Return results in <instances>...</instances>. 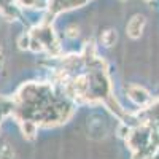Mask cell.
I'll use <instances>...</instances> for the list:
<instances>
[{
	"mask_svg": "<svg viewBox=\"0 0 159 159\" xmlns=\"http://www.w3.org/2000/svg\"><path fill=\"white\" fill-rule=\"evenodd\" d=\"M0 57H2V48H0Z\"/></svg>",
	"mask_w": 159,
	"mask_h": 159,
	"instance_id": "obj_8",
	"label": "cell"
},
{
	"mask_svg": "<svg viewBox=\"0 0 159 159\" xmlns=\"http://www.w3.org/2000/svg\"><path fill=\"white\" fill-rule=\"evenodd\" d=\"M15 157V151L10 145H3L2 148H0V159H13Z\"/></svg>",
	"mask_w": 159,
	"mask_h": 159,
	"instance_id": "obj_4",
	"label": "cell"
},
{
	"mask_svg": "<svg viewBox=\"0 0 159 159\" xmlns=\"http://www.w3.org/2000/svg\"><path fill=\"white\" fill-rule=\"evenodd\" d=\"M18 45H19L21 49H29V46H30V38L25 35V34H22L21 38H19V42H18Z\"/></svg>",
	"mask_w": 159,
	"mask_h": 159,
	"instance_id": "obj_6",
	"label": "cell"
},
{
	"mask_svg": "<svg viewBox=\"0 0 159 159\" xmlns=\"http://www.w3.org/2000/svg\"><path fill=\"white\" fill-rule=\"evenodd\" d=\"M116 40H118V34H116L115 29H107V30H103L102 35H100V42H102V45H103V46H107V48L113 46V45L116 43Z\"/></svg>",
	"mask_w": 159,
	"mask_h": 159,
	"instance_id": "obj_3",
	"label": "cell"
},
{
	"mask_svg": "<svg viewBox=\"0 0 159 159\" xmlns=\"http://www.w3.org/2000/svg\"><path fill=\"white\" fill-rule=\"evenodd\" d=\"M143 2H147V3H148V2H153V0H143Z\"/></svg>",
	"mask_w": 159,
	"mask_h": 159,
	"instance_id": "obj_7",
	"label": "cell"
},
{
	"mask_svg": "<svg viewBox=\"0 0 159 159\" xmlns=\"http://www.w3.org/2000/svg\"><path fill=\"white\" fill-rule=\"evenodd\" d=\"M127 94H129V99L135 105H145L150 100V92L142 86H129Z\"/></svg>",
	"mask_w": 159,
	"mask_h": 159,
	"instance_id": "obj_2",
	"label": "cell"
},
{
	"mask_svg": "<svg viewBox=\"0 0 159 159\" xmlns=\"http://www.w3.org/2000/svg\"><path fill=\"white\" fill-rule=\"evenodd\" d=\"M145 24H147V19H145L143 15H135L132 16L130 21L127 22V27H126V32L130 38H140V35L143 34V29H145Z\"/></svg>",
	"mask_w": 159,
	"mask_h": 159,
	"instance_id": "obj_1",
	"label": "cell"
},
{
	"mask_svg": "<svg viewBox=\"0 0 159 159\" xmlns=\"http://www.w3.org/2000/svg\"><path fill=\"white\" fill-rule=\"evenodd\" d=\"M65 34H67L69 38H76L80 35V27L76 24H70V25H67V29H65Z\"/></svg>",
	"mask_w": 159,
	"mask_h": 159,
	"instance_id": "obj_5",
	"label": "cell"
}]
</instances>
